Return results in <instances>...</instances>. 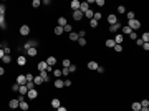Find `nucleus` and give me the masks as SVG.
Here are the masks:
<instances>
[{
	"label": "nucleus",
	"mask_w": 149,
	"mask_h": 111,
	"mask_svg": "<svg viewBox=\"0 0 149 111\" xmlns=\"http://www.w3.org/2000/svg\"><path fill=\"white\" fill-rule=\"evenodd\" d=\"M56 111H68V109H66V108H65V106H60V108H58V109H56Z\"/></svg>",
	"instance_id": "680f3d73"
},
{
	"label": "nucleus",
	"mask_w": 149,
	"mask_h": 111,
	"mask_svg": "<svg viewBox=\"0 0 149 111\" xmlns=\"http://www.w3.org/2000/svg\"><path fill=\"white\" fill-rule=\"evenodd\" d=\"M96 71H98V73H104V68H103V66H98V70H96Z\"/></svg>",
	"instance_id": "13d9d810"
},
{
	"label": "nucleus",
	"mask_w": 149,
	"mask_h": 111,
	"mask_svg": "<svg viewBox=\"0 0 149 111\" xmlns=\"http://www.w3.org/2000/svg\"><path fill=\"white\" fill-rule=\"evenodd\" d=\"M18 104H20L18 98H13V99H10V103H8V106L12 108V109H17V108H18Z\"/></svg>",
	"instance_id": "7ed1b4c3"
},
{
	"label": "nucleus",
	"mask_w": 149,
	"mask_h": 111,
	"mask_svg": "<svg viewBox=\"0 0 149 111\" xmlns=\"http://www.w3.org/2000/svg\"><path fill=\"white\" fill-rule=\"evenodd\" d=\"M141 108H149V99H142L141 101Z\"/></svg>",
	"instance_id": "f704fd0d"
},
{
	"label": "nucleus",
	"mask_w": 149,
	"mask_h": 111,
	"mask_svg": "<svg viewBox=\"0 0 149 111\" xmlns=\"http://www.w3.org/2000/svg\"><path fill=\"white\" fill-rule=\"evenodd\" d=\"M83 15H86L88 18H93V10H86V12L83 13Z\"/></svg>",
	"instance_id": "37998d69"
},
{
	"label": "nucleus",
	"mask_w": 149,
	"mask_h": 111,
	"mask_svg": "<svg viewBox=\"0 0 149 111\" xmlns=\"http://www.w3.org/2000/svg\"><path fill=\"white\" fill-rule=\"evenodd\" d=\"M129 38H131V40H137V35H136V32H133V33H131V35H129Z\"/></svg>",
	"instance_id": "864d4df0"
},
{
	"label": "nucleus",
	"mask_w": 149,
	"mask_h": 111,
	"mask_svg": "<svg viewBox=\"0 0 149 111\" xmlns=\"http://www.w3.org/2000/svg\"><path fill=\"white\" fill-rule=\"evenodd\" d=\"M18 93H20V96H27V93H28V88L25 86V85H20V90H18Z\"/></svg>",
	"instance_id": "4468645a"
},
{
	"label": "nucleus",
	"mask_w": 149,
	"mask_h": 111,
	"mask_svg": "<svg viewBox=\"0 0 149 111\" xmlns=\"http://www.w3.org/2000/svg\"><path fill=\"white\" fill-rule=\"evenodd\" d=\"M28 33H30V27H28V25H22V27H20V35L27 36Z\"/></svg>",
	"instance_id": "f03ea898"
},
{
	"label": "nucleus",
	"mask_w": 149,
	"mask_h": 111,
	"mask_svg": "<svg viewBox=\"0 0 149 111\" xmlns=\"http://www.w3.org/2000/svg\"><path fill=\"white\" fill-rule=\"evenodd\" d=\"M36 96H38V91H36V90H28V93H27V98H30V99H35Z\"/></svg>",
	"instance_id": "0eeeda50"
},
{
	"label": "nucleus",
	"mask_w": 149,
	"mask_h": 111,
	"mask_svg": "<svg viewBox=\"0 0 149 111\" xmlns=\"http://www.w3.org/2000/svg\"><path fill=\"white\" fill-rule=\"evenodd\" d=\"M90 27H91V28H96V27H98V22L91 18V20H90Z\"/></svg>",
	"instance_id": "e433bc0d"
},
{
	"label": "nucleus",
	"mask_w": 149,
	"mask_h": 111,
	"mask_svg": "<svg viewBox=\"0 0 149 111\" xmlns=\"http://www.w3.org/2000/svg\"><path fill=\"white\" fill-rule=\"evenodd\" d=\"M18 90H20V85H18V83L12 85V91H18Z\"/></svg>",
	"instance_id": "8fccbe9b"
},
{
	"label": "nucleus",
	"mask_w": 149,
	"mask_h": 111,
	"mask_svg": "<svg viewBox=\"0 0 149 111\" xmlns=\"http://www.w3.org/2000/svg\"><path fill=\"white\" fill-rule=\"evenodd\" d=\"M4 52L5 55H10V47H4Z\"/></svg>",
	"instance_id": "5fc2aeb1"
},
{
	"label": "nucleus",
	"mask_w": 149,
	"mask_h": 111,
	"mask_svg": "<svg viewBox=\"0 0 149 111\" xmlns=\"http://www.w3.org/2000/svg\"><path fill=\"white\" fill-rule=\"evenodd\" d=\"M0 50H2V45H0Z\"/></svg>",
	"instance_id": "69168bd1"
},
{
	"label": "nucleus",
	"mask_w": 149,
	"mask_h": 111,
	"mask_svg": "<svg viewBox=\"0 0 149 111\" xmlns=\"http://www.w3.org/2000/svg\"><path fill=\"white\" fill-rule=\"evenodd\" d=\"M108 23H109V25H114V23H118V17L114 15V13H111V15H108Z\"/></svg>",
	"instance_id": "39448f33"
},
{
	"label": "nucleus",
	"mask_w": 149,
	"mask_h": 111,
	"mask_svg": "<svg viewBox=\"0 0 149 111\" xmlns=\"http://www.w3.org/2000/svg\"><path fill=\"white\" fill-rule=\"evenodd\" d=\"M114 45H116V43H114V40H113V38H109V40H106V47H108V48H113Z\"/></svg>",
	"instance_id": "c756f323"
},
{
	"label": "nucleus",
	"mask_w": 149,
	"mask_h": 111,
	"mask_svg": "<svg viewBox=\"0 0 149 111\" xmlns=\"http://www.w3.org/2000/svg\"><path fill=\"white\" fill-rule=\"evenodd\" d=\"M60 106H61V103H60L58 98H53V99H51V108H53V109H58Z\"/></svg>",
	"instance_id": "1a4fd4ad"
},
{
	"label": "nucleus",
	"mask_w": 149,
	"mask_h": 111,
	"mask_svg": "<svg viewBox=\"0 0 149 111\" xmlns=\"http://www.w3.org/2000/svg\"><path fill=\"white\" fill-rule=\"evenodd\" d=\"M94 5H98V7H104V0H96Z\"/></svg>",
	"instance_id": "c03bdc74"
},
{
	"label": "nucleus",
	"mask_w": 149,
	"mask_h": 111,
	"mask_svg": "<svg viewBox=\"0 0 149 111\" xmlns=\"http://www.w3.org/2000/svg\"><path fill=\"white\" fill-rule=\"evenodd\" d=\"M36 68H38V71H47L48 65H47V61H38V65H36Z\"/></svg>",
	"instance_id": "20e7f679"
},
{
	"label": "nucleus",
	"mask_w": 149,
	"mask_h": 111,
	"mask_svg": "<svg viewBox=\"0 0 149 111\" xmlns=\"http://www.w3.org/2000/svg\"><path fill=\"white\" fill-rule=\"evenodd\" d=\"M78 45L80 47H85L86 45V38H78Z\"/></svg>",
	"instance_id": "58836bf2"
},
{
	"label": "nucleus",
	"mask_w": 149,
	"mask_h": 111,
	"mask_svg": "<svg viewBox=\"0 0 149 111\" xmlns=\"http://www.w3.org/2000/svg\"><path fill=\"white\" fill-rule=\"evenodd\" d=\"M17 83L18 85H27V76L25 75H18L17 76Z\"/></svg>",
	"instance_id": "9d476101"
},
{
	"label": "nucleus",
	"mask_w": 149,
	"mask_h": 111,
	"mask_svg": "<svg viewBox=\"0 0 149 111\" xmlns=\"http://www.w3.org/2000/svg\"><path fill=\"white\" fill-rule=\"evenodd\" d=\"M70 65H71V61H70L68 58H65V60H63V66H65V68H68Z\"/></svg>",
	"instance_id": "79ce46f5"
},
{
	"label": "nucleus",
	"mask_w": 149,
	"mask_h": 111,
	"mask_svg": "<svg viewBox=\"0 0 149 111\" xmlns=\"http://www.w3.org/2000/svg\"><path fill=\"white\" fill-rule=\"evenodd\" d=\"M126 17H128V20H134V18H136L133 12H126Z\"/></svg>",
	"instance_id": "ea45409f"
},
{
	"label": "nucleus",
	"mask_w": 149,
	"mask_h": 111,
	"mask_svg": "<svg viewBox=\"0 0 149 111\" xmlns=\"http://www.w3.org/2000/svg\"><path fill=\"white\" fill-rule=\"evenodd\" d=\"M142 50H146V52H147V50H149V43H142Z\"/></svg>",
	"instance_id": "6e6d98bb"
},
{
	"label": "nucleus",
	"mask_w": 149,
	"mask_h": 111,
	"mask_svg": "<svg viewBox=\"0 0 149 111\" xmlns=\"http://www.w3.org/2000/svg\"><path fill=\"white\" fill-rule=\"evenodd\" d=\"M141 40L144 42V43H149V33L144 32V33H142V36H141Z\"/></svg>",
	"instance_id": "cd10ccee"
},
{
	"label": "nucleus",
	"mask_w": 149,
	"mask_h": 111,
	"mask_svg": "<svg viewBox=\"0 0 149 111\" xmlns=\"http://www.w3.org/2000/svg\"><path fill=\"white\" fill-rule=\"evenodd\" d=\"M40 76H42V80H43V83L50 81V76H48V71H40Z\"/></svg>",
	"instance_id": "6ab92c4d"
},
{
	"label": "nucleus",
	"mask_w": 149,
	"mask_h": 111,
	"mask_svg": "<svg viewBox=\"0 0 149 111\" xmlns=\"http://www.w3.org/2000/svg\"><path fill=\"white\" fill-rule=\"evenodd\" d=\"M45 61H47V65H48V66H55V63H56V58H55V56H48V58L45 60Z\"/></svg>",
	"instance_id": "9b49d317"
},
{
	"label": "nucleus",
	"mask_w": 149,
	"mask_h": 111,
	"mask_svg": "<svg viewBox=\"0 0 149 111\" xmlns=\"http://www.w3.org/2000/svg\"><path fill=\"white\" fill-rule=\"evenodd\" d=\"M118 12L119 13H126V8L123 7V5H118Z\"/></svg>",
	"instance_id": "3c124183"
},
{
	"label": "nucleus",
	"mask_w": 149,
	"mask_h": 111,
	"mask_svg": "<svg viewBox=\"0 0 149 111\" xmlns=\"http://www.w3.org/2000/svg\"><path fill=\"white\" fill-rule=\"evenodd\" d=\"M0 28H2V30H5V28H7V23H5V17H0Z\"/></svg>",
	"instance_id": "c85d7f7f"
},
{
	"label": "nucleus",
	"mask_w": 149,
	"mask_h": 111,
	"mask_svg": "<svg viewBox=\"0 0 149 111\" xmlns=\"http://www.w3.org/2000/svg\"><path fill=\"white\" fill-rule=\"evenodd\" d=\"M53 85H55V88H58V90H60V88H63V86H65V81H63L61 78H56Z\"/></svg>",
	"instance_id": "f8f14e48"
},
{
	"label": "nucleus",
	"mask_w": 149,
	"mask_h": 111,
	"mask_svg": "<svg viewBox=\"0 0 149 111\" xmlns=\"http://www.w3.org/2000/svg\"><path fill=\"white\" fill-rule=\"evenodd\" d=\"M36 52H38V50H36V47H31V48H28V50H27V55H28V56H35Z\"/></svg>",
	"instance_id": "a211bd4d"
},
{
	"label": "nucleus",
	"mask_w": 149,
	"mask_h": 111,
	"mask_svg": "<svg viewBox=\"0 0 149 111\" xmlns=\"http://www.w3.org/2000/svg\"><path fill=\"white\" fill-rule=\"evenodd\" d=\"M31 47H36V42H33V40H31V42H27V43L23 45L25 50H28V48H31Z\"/></svg>",
	"instance_id": "4be33fe9"
},
{
	"label": "nucleus",
	"mask_w": 149,
	"mask_h": 111,
	"mask_svg": "<svg viewBox=\"0 0 149 111\" xmlns=\"http://www.w3.org/2000/svg\"><path fill=\"white\" fill-rule=\"evenodd\" d=\"M121 30H123V33H121L123 36H124V35H131V33H133V30H131V28L128 27V25H124V27H121Z\"/></svg>",
	"instance_id": "ddd939ff"
},
{
	"label": "nucleus",
	"mask_w": 149,
	"mask_h": 111,
	"mask_svg": "<svg viewBox=\"0 0 149 111\" xmlns=\"http://www.w3.org/2000/svg\"><path fill=\"white\" fill-rule=\"evenodd\" d=\"M71 8H73V12L80 10V2L78 0H73V2H71Z\"/></svg>",
	"instance_id": "412c9836"
},
{
	"label": "nucleus",
	"mask_w": 149,
	"mask_h": 111,
	"mask_svg": "<svg viewBox=\"0 0 149 111\" xmlns=\"http://www.w3.org/2000/svg\"><path fill=\"white\" fill-rule=\"evenodd\" d=\"M31 5H33L35 8H38V7H40L42 4H40V0H33V2H31Z\"/></svg>",
	"instance_id": "49530a36"
},
{
	"label": "nucleus",
	"mask_w": 149,
	"mask_h": 111,
	"mask_svg": "<svg viewBox=\"0 0 149 111\" xmlns=\"http://www.w3.org/2000/svg\"><path fill=\"white\" fill-rule=\"evenodd\" d=\"M71 30H73V27H71L70 23H66L65 27H63V32H70V33H71Z\"/></svg>",
	"instance_id": "2f4dec72"
},
{
	"label": "nucleus",
	"mask_w": 149,
	"mask_h": 111,
	"mask_svg": "<svg viewBox=\"0 0 149 111\" xmlns=\"http://www.w3.org/2000/svg\"><path fill=\"white\" fill-rule=\"evenodd\" d=\"M53 32H55V35H61V33H63V28H61V27H58V25H56V27L53 28Z\"/></svg>",
	"instance_id": "7c9ffc66"
},
{
	"label": "nucleus",
	"mask_w": 149,
	"mask_h": 111,
	"mask_svg": "<svg viewBox=\"0 0 149 111\" xmlns=\"http://www.w3.org/2000/svg\"><path fill=\"white\" fill-rule=\"evenodd\" d=\"M0 17H5V5L0 4Z\"/></svg>",
	"instance_id": "4c0bfd02"
},
{
	"label": "nucleus",
	"mask_w": 149,
	"mask_h": 111,
	"mask_svg": "<svg viewBox=\"0 0 149 111\" xmlns=\"http://www.w3.org/2000/svg\"><path fill=\"white\" fill-rule=\"evenodd\" d=\"M53 75H55L56 78H60V76H61V70H53Z\"/></svg>",
	"instance_id": "09e8293b"
},
{
	"label": "nucleus",
	"mask_w": 149,
	"mask_h": 111,
	"mask_svg": "<svg viewBox=\"0 0 149 111\" xmlns=\"http://www.w3.org/2000/svg\"><path fill=\"white\" fill-rule=\"evenodd\" d=\"M86 10H90V4H88V2H81V4H80V12H86Z\"/></svg>",
	"instance_id": "6e6552de"
},
{
	"label": "nucleus",
	"mask_w": 149,
	"mask_h": 111,
	"mask_svg": "<svg viewBox=\"0 0 149 111\" xmlns=\"http://www.w3.org/2000/svg\"><path fill=\"white\" fill-rule=\"evenodd\" d=\"M98 66H99V65L96 63V61H90V63H88V68H90V70H93V71H96V70H98Z\"/></svg>",
	"instance_id": "aec40b11"
},
{
	"label": "nucleus",
	"mask_w": 149,
	"mask_h": 111,
	"mask_svg": "<svg viewBox=\"0 0 149 111\" xmlns=\"http://www.w3.org/2000/svg\"><path fill=\"white\" fill-rule=\"evenodd\" d=\"M2 61H4L5 65H7V63H10V61H12V58H10V55H5L4 58H2Z\"/></svg>",
	"instance_id": "72a5a7b5"
},
{
	"label": "nucleus",
	"mask_w": 149,
	"mask_h": 111,
	"mask_svg": "<svg viewBox=\"0 0 149 111\" xmlns=\"http://www.w3.org/2000/svg\"><path fill=\"white\" fill-rule=\"evenodd\" d=\"M27 81H33V75H31V73H27Z\"/></svg>",
	"instance_id": "603ef678"
},
{
	"label": "nucleus",
	"mask_w": 149,
	"mask_h": 111,
	"mask_svg": "<svg viewBox=\"0 0 149 111\" xmlns=\"http://www.w3.org/2000/svg\"><path fill=\"white\" fill-rule=\"evenodd\" d=\"M18 101H20V104H18L20 109L22 111H28V103L27 101H25V99H18Z\"/></svg>",
	"instance_id": "423d86ee"
},
{
	"label": "nucleus",
	"mask_w": 149,
	"mask_h": 111,
	"mask_svg": "<svg viewBox=\"0 0 149 111\" xmlns=\"http://www.w3.org/2000/svg\"><path fill=\"white\" fill-rule=\"evenodd\" d=\"M76 33H78L80 38H85V35H86V32H85V30H80V32H76Z\"/></svg>",
	"instance_id": "de8ad7c7"
},
{
	"label": "nucleus",
	"mask_w": 149,
	"mask_h": 111,
	"mask_svg": "<svg viewBox=\"0 0 149 111\" xmlns=\"http://www.w3.org/2000/svg\"><path fill=\"white\" fill-rule=\"evenodd\" d=\"M114 52H118V53H121L123 52V45H114Z\"/></svg>",
	"instance_id": "c9c22d12"
},
{
	"label": "nucleus",
	"mask_w": 149,
	"mask_h": 111,
	"mask_svg": "<svg viewBox=\"0 0 149 111\" xmlns=\"http://www.w3.org/2000/svg\"><path fill=\"white\" fill-rule=\"evenodd\" d=\"M4 73H5V68H4V66H0V76L4 75Z\"/></svg>",
	"instance_id": "e2e57ef3"
},
{
	"label": "nucleus",
	"mask_w": 149,
	"mask_h": 111,
	"mask_svg": "<svg viewBox=\"0 0 149 111\" xmlns=\"http://www.w3.org/2000/svg\"><path fill=\"white\" fill-rule=\"evenodd\" d=\"M4 56H5V52H4V48H2V50H0V60L4 58Z\"/></svg>",
	"instance_id": "bf43d9fd"
},
{
	"label": "nucleus",
	"mask_w": 149,
	"mask_h": 111,
	"mask_svg": "<svg viewBox=\"0 0 149 111\" xmlns=\"http://www.w3.org/2000/svg\"><path fill=\"white\" fill-rule=\"evenodd\" d=\"M65 25H66V18H65V17H60L58 18V27H65Z\"/></svg>",
	"instance_id": "b1692460"
},
{
	"label": "nucleus",
	"mask_w": 149,
	"mask_h": 111,
	"mask_svg": "<svg viewBox=\"0 0 149 111\" xmlns=\"http://www.w3.org/2000/svg\"><path fill=\"white\" fill-rule=\"evenodd\" d=\"M139 111H149V108H141Z\"/></svg>",
	"instance_id": "0e129e2a"
},
{
	"label": "nucleus",
	"mask_w": 149,
	"mask_h": 111,
	"mask_svg": "<svg viewBox=\"0 0 149 111\" xmlns=\"http://www.w3.org/2000/svg\"><path fill=\"white\" fill-rule=\"evenodd\" d=\"M71 85H73V83H71V80H66V81H65V86H71Z\"/></svg>",
	"instance_id": "4d7b16f0"
},
{
	"label": "nucleus",
	"mask_w": 149,
	"mask_h": 111,
	"mask_svg": "<svg viewBox=\"0 0 149 111\" xmlns=\"http://www.w3.org/2000/svg\"><path fill=\"white\" fill-rule=\"evenodd\" d=\"M133 109L134 111H139V109H141V103H133Z\"/></svg>",
	"instance_id": "a19ab883"
},
{
	"label": "nucleus",
	"mask_w": 149,
	"mask_h": 111,
	"mask_svg": "<svg viewBox=\"0 0 149 111\" xmlns=\"http://www.w3.org/2000/svg\"><path fill=\"white\" fill-rule=\"evenodd\" d=\"M128 27L131 28V30H139V28H141V22H139V20L137 18H134V20H128Z\"/></svg>",
	"instance_id": "f257e3e1"
},
{
	"label": "nucleus",
	"mask_w": 149,
	"mask_h": 111,
	"mask_svg": "<svg viewBox=\"0 0 149 111\" xmlns=\"http://www.w3.org/2000/svg\"><path fill=\"white\" fill-rule=\"evenodd\" d=\"M17 63H18L20 66H23V65L27 63V58H25V56H18V60H17Z\"/></svg>",
	"instance_id": "393cba45"
},
{
	"label": "nucleus",
	"mask_w": 149,
	"mask_h": 111,
	"mask_svg": "<svg viewBox=\"0 0 149 111\" xmlns=\"http://www.w3.org/2000/svg\"><path fill=\"white\" fill-rule=\"evenodd\" d=\"M101 12H94L93 13V20H96V22H99V20H101Z\"/></svg>",
	"instance_id": "bb28decb"
},
{
	"label": "nucleus",
	"mask_w": 149,
	"mask_h": 111,
	"mask_svg": "<svg viewBox=\"0 0 149 111\" xmlns=\"http://www.w3.org/2000/svg\"><path fill=\"white\" fill-rule=\"evenodd\" d=\"M113 40H114V43H116V45H121V43H123V40H124V36H123L121 33H118V35L114 36Z\"/></svg>",
	"instance_id": "2eb2a0df"
},
{
	"label": "nucleus",
	"mask_w": 149,
	"mask_h": 111,
	"mask_svg": "<svg viewBox=\"0 0 149 111\" xmlns=\"http://www.w3.org/2000/svg\"><path fill=\"white\" fill-rule=\"evenodd\" d=\"M118 30H121V23H114V25H109V32H118Z\"/></svg>",
	"instance_id": "f3484780"
},
{
	"label": "nucleus",
	"mask_w": 149,
	"mask_h": 111,
	"mask_svg": "<svg viewBox=\"0 0 149 111\" xmlns=\"http://www.w3.org/2000/svg\"><path fill=\"white\" fill-rule=\"evenodd\" d=\"M53 111H56V109H53Z\"/></svg>",
	"instance_id": "338daca9"
},
{
	"label": "nucleus",
	"mask_w": 149,
	"mask_h": 111,
	"mask_svg": "<svg viewBox=\"0 0 149 111\" xmlns=\"http://www.w3.org/2000/svg\"><path fill=\"white\" fill-rule=\"evenodd\" d=\"M33 83H35V86H36V85H42V83H43V80H42V76H33Z\"/></svg>",
	"instance_id": "5701e85b"
},
{
	"label": "nucleus",
	"mask_w": 149,
	"mask_h": 111,
	"mask_svg": "<svg viewBox=\"0 0 149 111\" xmlns=\"http://www.w3.org/2000/svg\"><path fill=\"white\" fill-rule=\"evenodd\" d=\"M25 86H27L28 90H35V83H33V81H27V85H25Z\"/></svg>",
	"instance_id": "473e14b6"
},
{
	"label": "nucleus",
	"mask_w": 149,
	"mask_h": 111,
	"mask_svg": "<svg viewBox=\"0 0 149 111\" xmlns=\"http://www.w3.org/2000/svg\"><path fill=\"white\" fill-rule=\"evenodd\" d=\"M78 38H80V36H78V33H76V32H71L70 33V40H71V42H76Z\"/></svg>",
	"instance_id": "a878e982"
},
{
	"label": "nucleus",
	"mask_w": 149,
	"mask_h": 111,
	"mask_svg": "<svg viewBox=\"0 0 149 111\" xmlns=\"http://www.w3.org/2000/svg\"><path fill=\"white\" fill-rule=\"evenodd\" d=\"M136 43H137V45H141V47H142V43H144V42H142L141 38H137V40H136Z\"/></svg>",
	"instance_id": "052dcab7"
},
{
	"label": "nucleus",
	"mask_w": 149,
	"mask_h": 111,
	"mask_svg": "<svg viewBox=\"0 0 149 111\" xmlns=\"http://www.w3.org/2000/svg\"><path fill=\"white\" fill-rule=\"evenodd\" d=\"M73 18L76 20V22H80V20L83 18V12H80V10H76V12H73Z\"/></svg>",
	"instance_id": "dca6fc26"
},
{
	"label": "nucleus",
	"mask_w": 149,
	"mask_h": 111,
	"mask_svg": "<svg viewBox=\"0 0 149 111\" xmlns=\"http://www.w3.org/2000/svg\"><path fill=\"white\" fill-rule=\"evenodd\" d=\"M68 71H70V73L76 71V65H70V66H68Z\"/></svg>",
	"instance_id": "a18cd8bd"
}]
</instances>
